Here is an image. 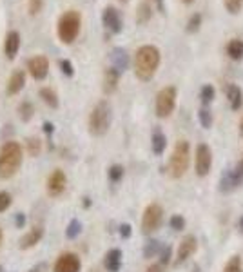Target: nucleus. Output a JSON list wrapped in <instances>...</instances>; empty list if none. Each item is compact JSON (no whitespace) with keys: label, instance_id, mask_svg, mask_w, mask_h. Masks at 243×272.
I'll return each instance as SVG.
<instances>
[{"label":"nucleus","instance_id":"nucleus-8","mask_svg":"<svg viewBox=\"0 0 243 272\" xmlns=\"http://www.w3.org/2000/svg\"><path fill=\"white\" fill-rule=\"evenodd\" d=\"M210 163H212V153L207 143H200L196 147V158H194V167L198 176H207L210 171Z\"/></svg>","mask_w":243,"mask_h":272},{"label":"nucleus","instance_id":"nucleus-49","mask_svg":"<svg viewBox=\"0 0 243 272\" xmlns=\"http://www.w3.org/2000/svg\"><path fill=\"white\" fill-rule=\"evenodd\" d=\"M238 227H239V230H241V232H243V216H241V220H239Z\"/></svg>","mask_w":243,"mask_h":272},{"label":"nucleus","instance_id":"nucleus-14","mask_svg":"<svg viewBox=\"0 0 243 272\" xmlns=\"http://www.w3.org/2000/svg\"><path fill=\"white\" fill-rule=\"evenodd\" d=\"M44 238V227L42 225H35L33 229L29 230L28 234H24L19 241V247L22 250H28V248H33L35 245L40 243V239Z\"/></svg>","mask_w":243,"mask_h":272},{"label":"nucleus","instance_id":"nucleus-39","mask_svg":"<svg viewBox=\"0 0 243 272\" xmlns=\"http://www.w3.org/2000/svg\"><path fill=\"white\" fill-rule=\"evenodd\" d=\"M42 0H28V11L29 15L33 17V15H39L42 11Z\"/></svg>","mask_w":243,"mask_h":272},{"label":"nucleus","instance_id":"nucleus-46","mask_svg":"<svg viewBox=\"0 0 243 272\" xmlns=\"http://www.w3.org/2000/svg\"><path fill=\"white\" fill-rule=\"evenodd\" d=\"M40 270H46V265L44 263H40V265H37L35 268H31L29 272H40Z\"/></svg>","mask_w":243,"mask_h":272},{"label":"nucleus","instance_id":"nucleus-35","mask_svg":"<svg viewBox=\"0 0 243 272\" xmlns=\"http://www.w3.org/2000/svg\"><path fill=\"white\" fill-rule=\"evenodd\" d=\"M223 272H243L241 259H239V256H232V258L227 261V265H225Z\"/></svg>","mask_w":243,"mask_h":272},{"label":"nucleus","instance_id":"nucleus-12","mask_svg":"<svg viewBox=\"0 0 243 272\" xmlns=\"http://www.w3.org/2000/svg\"><path fill=\"white\" fill-rule=\"evenodd\" d=\"M28 71L35 80H44L49 73V60L44 55H35L28 60Z\"/></svg>","mask_w":243,"mask_h":272},{"label":"nucleus","instance_id":"nucleus-19","mask_svg":"<svg viewBox=\"0 0 243 272\" xmlns=\"http://www.w3.org/2000/svg\"><path fill=\"white\" fill-rule=\"evenodd\" d=\"M111 64L115 67L116 71L124 73L129 67V55L124 48H115L111 51Z\"/></svg>","mask_w":243,"mask_h":272},{"label":"nucleus","instance_id":"nucleus-38","mask_svg":"<svg viewBox=\"0 0 243 272\" xmlns=\"http://www.w3.org/2000/svg\"><path fill=\"white\" fill-rule=\"evenodd\" d=\"M60 71H62L67 78L75 77V67H73V64L69 62V60H66V58H64V60H60Z\"/></svg>","mask_w":243,"mask_h":272},{"label":"nucleus","instance_id":"nucleus-4","mask_svg":"<svg viewBox=\"0 0 243 272\" xmlns=\"http://www.w3.org/2000/svg\"><path fill=\"white\" fill-rule=\"evenodd\" d=\"M111 122H113V107L107 100H100L93 107L89 115V134L91 136L107 134Z\"/></svg>","mask_w":243,"mask_h":272},{"label":"nucleus","instance_id":"nucleus-5","mask_svg":"<svg viewBox=\"0 0 243 272\" xmlns=\"http://www.w3.org/2000/svg\"><path fill=\"white\" fill-rule=\"evenodd\" d=\"M189 162H191V147H189V142L187 140H180L174 145V151H172V156L169 160V174H171L174 180L181 178L189 169Z\"/></svg>","mask_w":243,"mask_h":272},{"label":"nucleus","instance_id":"nucleus-30","mask_svg":"<svg viewBox=\"0 0 243 272\" xmlns=\"http://www.w3.org/2000/svg\"><path fill=\"white\" fill-rule=\"evenodd\" d=\"M124 172H125V169L116 163V165H111V167H109V171H107V176H109V180L113 181V183H118V181L124 178Z\"/></svg>","mask_w":243,"mask_h":272},{"label":"nucleus","instance_id":"nucleus-28","mask_svg":"<svg viewBox=\"0 0 243 272\" xmlns=\"http://www.w3.org/2000/svg\"><path fill=\"white\" fill-rule=\"evenodd\" d=\"M33 115H35V107L31 102H22L19 105V116L22 122H29V120L33 118Z\"/></svg>","mask_w":243,"mask_h":272},{"label":"nucleus","instance_id":"nucleus-44","mask_svg":"<svg viewBox=\"0 0 243 272\" xmlns=\"http://www.w3.org/2000/svg\"><path fill=\"white\" fill-rule=\"evenodd\" d=\"M42 127H44V133H46V134H49V136H51V134L55 133V125H53L51 122H44V125H42Z\"/></svg>","mask_w":243,"mask_h":272},{"label":"nucleus","instance_id":"nucleus-54","mask_svg":"<svg viewBox=\"0 0 243 272\" xmlns=\"http://www.w3.org/2000/svg\"><path fill=\"white\" fill-rule=\"evenodd\" d=\"M120 2H129V0H120Z\"/></svg>","mask_w":243,"mask_h":272},{"label":"nucleus","instance_id":"nucleus-33","mask_svg":"<svg viewBox=\"0 0 243 272\" xmlns=\"http://www.w3.org/2000/svg\"><path fill=\"white\" fill-rule=\"evenodd\" d=\"M223 6L230 15H238L243 10V0H223Z\"/></svg>","mask_w":243,"mask_h":272},{"label":"nucleus","instance_id":"nucleus-42","mask_svg":"<svg viewBox=\"0 0 243 272\" xmlns=\"http://www.w3.org/2000/svg\"><path fill=\"white\" fill-rule=\"evenodd\" d=\"M120 236H122L124 239L131 238V225H129V223H122V225H120Z\"/></svg>","mask_w":243,"mask_h":272},{"label":"nucleus","instance_id":"nucleus-15","mask_svg":"<svg viewBox=\"0 0 243 272\" xmlns=\"http://www.w3.org/2000/svg\"><path fill=\"white\" fill-rule=\"evenodd\" d=\"M120 75L122 73L116 71L115 67L111 66L107 67L104 71V80H102V91H104L105 95H113L118 87V82H120Z\"/></svg>","mask_w":243,"mask_h":272},{"label":"nucleus","instance_id":"nucleus-9","mask_svg":"<svg viewBox=\"0 0 243 272\" xmlns=\"http://www.w3.org/2000/svg\"><path fill=\"white\" fill-rule=\"evenodd\" d=\"M82 261L78 254L75 252H64L60 254L53 265V272H80Z\"/></svg>","mask_w":243,"mask_h":272},{"label":"nucleus","instance_id":"nucleus-40","mask_svg":"<svg viewBox=\"0 0 243 272\" xmlns=\"http://www.w3.org/2000/svg\"><path fill=\"white\" fill-rule=\"evenodd\" d=\"M171 254H172V248L169 247V245H165V247L162 248V252H160V263H162L163 267L169 265V261H171Z\"/></svg>","mask_w":243,"mask_h":272},{"label":"nucleus","instance_id":"nucleus-47","mask_svg":"<svg viewBox=\"0 0 243 272\" xmlns=\"http://www.w3.org/2000/svg\"><path fill=\"white\" fill-rule=\"evenodd\" d=\"M239 136L243 138V116H241V120H239Z\"/></svg>","mask_w":243,"mask_h":272},{"label":"nucleus","instance_id":"nucleus-18","mask_svg":"<svg viewBox=\"0 0 243 272\" xmlns=\"http://www.w3.org/2000/svg\"><path fill=\"white\" fill-rule=\"evenodd\" d=\"M24 86H26V71L17 69V71H13V75L10 77V82H8V95L10 96L19 95L20 91L24 89Z\"/></svg>","mask_w":243,"mask_h":272},{"label":"nucleus","instance_id":"nucleus-3","mask_svg":"<svg viewBox=\"0 0 243 272\" xmlns=\"http://www.w3.org/2000/svg\"><path fill=\"white\" fill-rule=\"evenodd\" d=\"M80 28H82V15L80 11L77 10H69V11H64L60 15V19H58V24H57V33H58V39L60 42L69 46L77 40L78 33H80Z\"/></svg>","mask_w":243,"mask_h":272},{"label":"nucleus","instance_id":"nucleus-27","mask_svg":"<svg viewBox=\"0 0 243 272\" xmlns=\"http://www.w3.org/2000/svg\"><path fill=\"white\" fill-rule=\"evenodd\" d=\"M82 232V223H80V220L78 218H73L69 223H67V227H66V238L67 239H75V238H78V234Z\"/></svg>","mask_w":243,"mask_h":272},{"label":"nucleus","instance_id":"nucleus-29","mask_svg":"<svg viewBox=\"0 0 243 272\" xmlns=\"http://www.w3.org/2000/svg\"><path fill=\"white\" fill-rule=\"evenodd\" d=\"M28 153L29 156H33V158H37L42 153V142H40V138H37V136L28 138Z\"/></svg>","mask_w":243,"mask_h":272},{"label":"nucleus","instance_id":"nucleus-11","mask_svg":"<svg viewBox=\"0 0 243 272\" xmlns=\"http://www.w3.org/2000/svg\"><path fill=\"white\" fill-rule=\"evenodd\" d=\"M102 24L107 31H111L113 35H118L122 33V17H120V11L113 6H107L104 11H102Z\"/></svg>","mask_w":243,"mask_h":272},{"label":"nucleus","instance_id":"nucleus-16","mask_svg":"<svg viewBox=\"0 0 243 272\" xmlns=\"http://www.w3.org/2000/svg\"><path fill=\"white\" fill-rule=\"evenodd\" d=\"M20 49V35L17 31H10L6 35L4 40V53L8 60H15L17 58V53Z\"/></svg>","mask_w":243,"mask_h":272},{"label":"nucleus","instance_id":"nucleus-24","mask_svg":"<svg viewBox=\"0 0 243 272\" xmlns=\"http://www.w3.org/2000/svg\"><path fill=\"white\" fill-rule=\"evenodd\" d=\"M153 17V8L149 2H140L138 4V10H136V24L143 26L147 24L149 20Z\"/></svg>","mask_w":243,"mask_h":272},{"label":"nucleus","instance_id":"nucleus-10","mask_svg":"<svg viewBox=\"0 0 243 272\" xmlns=\"http://www.w3.org/2000/svg\"><path fill=\"white\" fill-rule=\"evenodd\" d=\"M67 187V176L62 169H55V171L49 174L48 183H46V189H48V194L53 198H58L60 194H64Z\"/></svg>","mask_w":243,"mask_h":272},{"label":"nucleus","instance_id":"nucleus-31","mask_svg":"<svg viewBox=\"0 0 243 272\" xmlns=\"http://www.w3.org/2000/svg\"><path fill=\"white\" fill-rule=\"evenodd\" d=\"M198 120H200L201 127H205V129H209L210 125H212V113H210L207 107H203V109L198 111Z\"/></svg>","mask_w":243,"mask_h":272},{"label":"nucleus","instance_id":"nucleus-45","mask_svg":"<svg viewBox=\"0 0 243 272\" xmlns=\"http://www.w3.org/2000/svg\"><path fill=\"white\" fill-rule=\"evenodd\" d=\"M234 171H236V174H239V176L243 178V156H241V160H239V162L236 163V167H234Z\"/></svg>","mask_w":243,"mask_h":272},{"label":"nucleus","instance_id":"nucleus-23","mask_svg":"<svg viewBox=\"0 0 243 272\" xmlns=\"http://www.w3.org/2000/svg\"><path fill=\"white\" fill-rule=\"evenodd\" d=\"M39 96L42 98L44 104L49 105L51 109H58V105H60V102H58V95L51 89V87H42V89L39 91Z\"/></svg>","mask_w":243,"mask_h":272},{"label":"nucleus","instance_id":"nucleus-22","mask_svg":"<svg viewBox=\"0 0 243 272\" xmlns=\"http://www.w3.org/2000/svg\"><path fill=\"white\" fill-rule=\"evenodd\" d=\"M151 147H153V153L158 154V156L163 154V151H165L167 138H165V134H163L160 129H154L153 136H151Z\"/></svg>","mask_w":243,"mask_h":272},{"label":"nucleus","instance_id":"nucleus-2","mask_svg":"<svg viewBox=\"0 0 243 272\" xmlns=\"http://www.w3.org/2000/svg\"><path fill=\"white\" fill-rule=\"evenodd\" d=\"M24 162V149L19 142H6L0 147V178L10 180L13 178Z\"/></svg>","mask_w":243,"mask_h":272},{"label":"nucleus","instance_id":"nucleus-20","mask_svg":"<svg viewBox=\"0 0 243 272\" xmlns=\"http://www.w3.org/2000/svg\"><path fill=\"white\" fill-rule=\"evenodd\" d=\"M122 250L120 248H111L109 252L105 254L104 267L107 268V272H118L122 268Z\"/></svg>","mask_w":243,"mask_h":272},{"label":"nucleus","instance_id":"nucleus-26","mask_svg":"<svg viewBox=\"0 0 243 272\" xmlns=\"http://www.w3.org/2000/svg\"><path fill=\"white\" fill-rule=\"evenodd\" d=\"M162 243L158 241V239H149L147 243H145V247H143V258L145 259H151L154 258V256H158V254L162 252Z\"/></svg>","mask_w":243,"mask_h":272},{"label":"nucleus","instance_id":"nucleus-48","mask_svg":"<svg viewBox=\"0 0 243 272\" xmlns=\"http://www.w3.org/2000/svg\"><path fill=\"white\" fill-rule=\"evenodd\" d=\"M89 205H91V200L86 196V198H84V207H89Z\"/></svg>","mask_w":243,"mask_h":272},{"label":"nucleus","instance_id":"nucleus-52","mask_svg":"<svg viewBox=\"0 0 243 272\" xmlns=\"http://www.w3.org/2000/svg\"><path fill=\"white\" fill-rule=\"evenodd\" d=\"M183 2H187V4H191V2H192V0H183Z\"/></svg>","mask_w":243,"mask_h":272},{"label":"nucleus","instance_id":"nucleus-36","mask_svg":"<svg viewBox=\"0 0 243 272\" xmlns=\"http://www.w3.org/2000/svg\"><path fill=\"white\" fill-rule=\"evenodd\" d=\"M11 194L6 191H0V212H6V210L11 207Z\"/></svg>","mask_w":243,"mask_h":272},{"label":"nucleus","instance_id":"nucleus-41","mask_svg":"<svg viewBox=\"0 0 243 272\" xmlns=\"http://www.w3.org/2000/svg\"><path fill=\"white\" fill-rule=\"evenodd\" d=\"M15 225H17V229H24V225H26L24 212H17V216H15Z\"/></svg>","mask_w":243,"mask_h":272},{"label":"nucleus","instance_id":"nucleus-7","mask_svg":"<svg viewBox=\"0 0 243 272\" xmlns=\"http://www.w3.org/2000/svg\"><path fill=\"white\" fill-rule=\"evenodd\" d=\"M163 221V209L158 203H151L145 207L142 216V232L143 234H153L162 227Z\"/></svg>","mask_w":243,"mask_h":272},{"label":"nucleus","instance_id":"nucleus-17","mask_svg":"<svg viewBox=\"0 0 243 272\" xmlns=\"http://www.w3.org/2000/svg\"><path fill=\"white\" fill-rule=\"evenodd\" d=\"M241 181H243V178L239 176V174H236V171H234V169H230V171L223 172L221 181H219V191H221V192L234 191L238 185H241Z\"/></svg>","mask_w":243,"mask_h":272},{"label":"nucleus","instance_id":"nucleus-51","mask_svg":"<svg viewBox=\"0 0 243 272\" xmlns=\"http://www.w3.org/2000/svg\"><path fill=\"white\" fill-rule=\"evenodd\" d=\"M0 243H2V229H0Z\"/></svg>","mask_w":243,"mask_h":272},{"label":"nucleus","instance_id":"nucleus-34","mask_svg":"<svg viewBox=\"0 0 243 272\" xmlns=\"http://www.w3.org/2000/svg\"><path fill=\"white\" fill-rule=\"evenodd\" d=\"M200 26H201V15L200 13H194L189 19V22H187V33H196L198 29H200Z\"/></svg>","mask_w":243,"mask_h":272},{"label":"nucleus","instance_id":"nucleus-37","mask_svg":"<svg viewBox=\"0 0 243 272\" xmlns=\"http://www.w3.org/2000/svg\"><path fill=\"white\" fill-rule=\"evenodd\" d=\"M169 225H171V229H174V230H183V227H185V220H183V216L174 214V216H171Z\"/></svg>","mask_w":243,"mask_h":272},{"label":"nucleus","instance_id":"nucleus-43","mask_svg":"<svg viewBox=\"0 0 243 272\" xmlns=\"http://www.w3.org/2000/svg\"><path fill=\"white\" fill-rule=\"evenodd\" d=\"M145 272H165V267H163L162 263H154V265H151Z\"/></svg>","mask_w":243,"mask_h":272},{"label":"nucleus","instance_id":"nucleus-21","mask_svg":"<svg viewBox=\"0 0 243 272\" xmlns=\"http://www.w3.org/2000/svg\"><path fill=\"white\" fill-rule=\"evenodd\" d=\"M225 93H227V98L230 102V109L232 111H238L241 109V104H243V93L236 84H229V86L225 87Z\"/></svg>","mask_w":243,"mask_h":272},{"label":"nucleus","instance_id":"nucleus-53","mask_svg":"<svg viewBox=\"0 0 243 272\" xmlns=\"http://www.w3.org/2000/svg\"><path fill=\"white\" fill-rule=\"evenodd\" d=\"M0 272H4V267H2V265H0Z\"/></svg>","mask_w":243,"mask_h":272},{"label":"nucleus","instance_id":"nucleus-25","mask_svg":"<svg viewBox=\"0 0 243 272\" xmlns=\"http://www.w3.org/2000/svg\"><path fill=\"white\" fill-rule=\"evenodd\" d=\"M227 55H229L232 60H241L243 58V40L232 39L227 44Z\"/></svg>","mask_w":243,"mask_h":272},{"label":"nucleus","instance_id":"nucleus-6","mask_svg":"<svg viewBox=\"0 0 243 272\" xmlns=\"http://www.w3.org/2000/svg\"><path fill=\"white\" fill-rule=\"evenodd\" d=\"M176 107V87L167 86L160 89L156 95V116L158 118H167L172 115Z\"/></svg>","mask_w":243,"mask_h":272},{"label":"nucleus","instance_id":"nucleus-13","mask_svg":"<svg viewBox=\"0 0 243 272\" xmlns=\"http://www.w3.org/2000/svg\"><path fill=\"white\" fill-rule=\"evenodd\" d=\"M196 248H198V241H196L194 236H185V238L180 241V247H178V252H176V261H174V265H180V263H183L187 258H191L192 254L196 252Z\"/></svg>","mask_w":243,"mask_h":272},{"label":"nucleus","instance_id":"nucleus-50","mask_svg":"<svg viewBox=\"0 0 243 272\" xmlns=\"http://www.w3.org/2000/svg\"><path fill=\"white\" fill-rule=\"evenodd\" d=\"M158 4H160V10H163V6H162V0H158Z\"/></svg>","mask_w":243,"mask_h":272},{"label":"nucleus","instance_id":"nucleus-1","mask_svg":"<svg viewBox=\"0 0 243 272\" xmlns=\"http://www.w3.org/2000/svg\"><path fill=\"white\" fill-rule=\"evenodd\" d=\"M160 67V49L156 46H142L134 53V75L142 82H149Z\"/></svg>","mask_w":243,"mask_h":272},{"label":"nucleus","instance_id":"nucleus-32","mask_svg":"<svg viewBox=\"0 0 243 272\" xmlns=\"http://www.w3.org/2000/svg\"><path fill=\"white\" fill-rule=\"evenodd\" d=\"M212 98H214V87L212 86H203L200 91V100L203 105H209L210 102H212Z\"/></svg>","mask_w":243,"mask_h":272}]
</instances>
